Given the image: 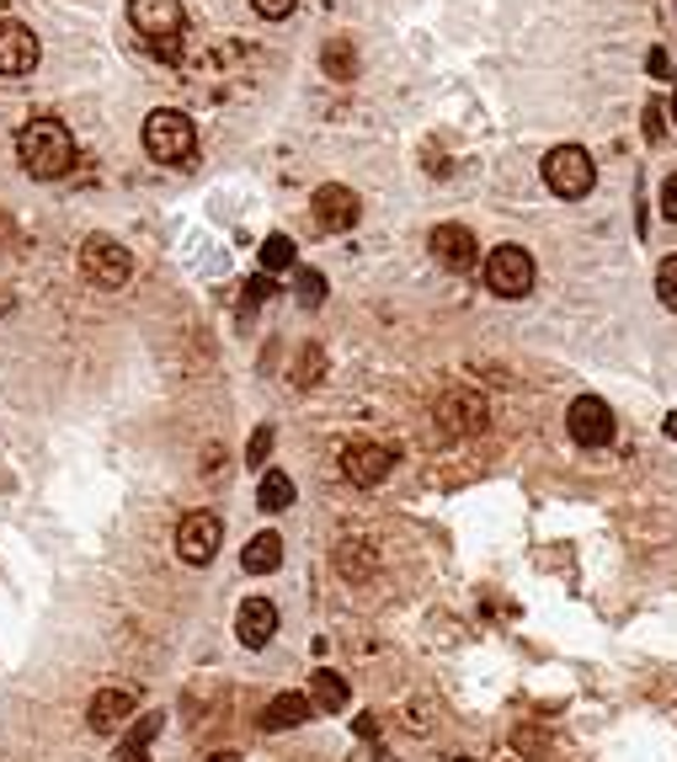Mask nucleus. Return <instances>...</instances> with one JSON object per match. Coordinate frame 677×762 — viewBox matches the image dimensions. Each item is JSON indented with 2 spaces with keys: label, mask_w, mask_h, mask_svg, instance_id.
<instances>
[{
  "label": "nucleus",
  "mask_w": 677,
  "mask_h": 762,
  "mask_svg": "<svg viewBox=\"0 0 677 762\" xmlns=\"http://www.w3.org/2000/svg\"><path fill=\"white\" fill-rule=\"evenodd\" d=\"M16 161L33 182H59L76 165V134L59 118H33L16 134Z\"/></svg>",
  "instance_id": "1"
},
{
  "label": "nucleus",
  "mask_w": 677,
  "mask_h": 762,
  "mask_svg": "<svg viewBox=\"0 0 677 762\" xmlns=\"http://www.w3.org/2000/svg\"><path fill=\"white\" fill-rule=\"evenodd\" d=\"M433 427H438L443 438H475V432L491 427V405L470 384H448L438 401H433Z\"/></svg>",
  "instance_id": "2"
},
{
  "label": "nucleus",
  "mask_w": 677,
  "mask_h": 762,
  "mask_svg": "<svg viewBox=\"0 0 677 762\" xmlns=\"http://www.w3.org/2000/svg\"><path fill=\"white\" fill-rule=\"evenodd\" d=\"M480 278H485V288H491L496 299H528V293H533V278H539L533 251H528V245H496V251H485Z\"/></svg>",
  "instance_id": "3"
},
{
  "label": "nucleus",
  "mask_w": 677,
  "mask_h": 762,
  "mask_svg": "<svg viewBox=\"0 0 677 762\" xmlns=\"http://www.w3.org/2000/svg\"><path fill=\"white\" fill-rule=\"evenodd\" d=\"M193 145H198V128L187 113H176V107H156L150 118H145V150H150V161L160 165H182L193 155Z\"/></svg>",
  "instance_id": "4"
},
{
  "label": "nucleus",
  "mask_w": 677,
  "mask_h": 762,
  "mask_svg": "<svg viewBox=\"0 0 677 762\" xmlns=\"http://www.w3.org/2000/svg\"><path fill=\"white\" fill-rule=\"evenodd\" d=\"M544 187L565 203L587 198V193L598 187V165H593V155H587L582 145H555V150L544 155Z\"/></svg>",
  "instance_id": "5"
},
{
  "label": "nucleus",
  "mask_w": 677,
  "mask_h": 762,
  "mask_svg": "<svg viewBox=\"0 0 677 762\" xmlns=\"http://www.w3.org/2000/svg\"><path fill=\"white\" fill-rule=\"evenodd\" d=\"M80 278L91 288H123L134 278V256L128 245L113 241V235H85L80 241Z\"/></svg>",
  "instance_id": "6"
},
{
  "label": "nucleus",
  "mask_w": 677,
  "mask_h": 762,
  "mask_svg": "<svg viewBox=\"0 0 677 762\" xmlns=\"http://www.w3.org/2000/svg\"><path fill=\"white\" fill-rule=\"evenodd\" d=\"M219 544H225V518L219 512L198 507V512H187V518L176 522V555H182V565L203 570V565L219 555Z\"/></svg>",
  "instance_id": "7"
},
{
  "label": "nucleus",
  "mask_w": 677,
  "mask_h": 762,
  "mask_svg": "<svg viewBox=\"0 0 677 762\" xmlns=\"http://www.w3.org/2000/svg\"><path fill=\"white\" fill-rule=\"evenodd\" d=\"M336 464H342V475H347L353 485L374 490V485L390 481V470H395V448L358 438V442H347V448H342V459H336Z\"/></svg>",
  "instance_id": "8"
},
{
  "label": "nucleus",
  "mask_w": 677,
  "mask_h": 762,
  "mask_svg": "<svg viewBox=\"0 0 677 762\" xmlns=\"http://www.w3.org/2000/svg\"><path fill=\"white\" fill-rule=\"evenodd\" d=\"M310 213H315V230H325V235H347V230L363 219V203H358L353 187L325 182V187H315V198H310Z\"/></svg>",
  "instance_id": "9"
},
{
  "label": "nucleus",
  "mask_w": 677,
  "mask_h": 762,
  "mask_svg": "<svg viewBox=\"0 0 677 762\" xmlns=\"http://www.w3.org/2000/svg\"><path fill=\"white\" fill-rule=\"evenodd\" d=\"M565 432H571V442H582V448H608L613 442V411H608V401L576 395L571 411H565Z\"/></svg>",
  "instance_id": "10"
},
{
  "label": "nucleus",
  "mask_w": 677,
  "mask_h": 762,
  "mask_svg": "<svg viewBox=\"0 0 677 762\" xmlns=\"http://www.w3.org/2000/svg\"><path fill=\"white\" fill-rule=\"evenodd\" d=\"M427 251L438 256L443 273H475V262H480V245H475L470 224H438L427 235Z\"/></svg>",
  "instance_id": "11"
},
{
  "label": "nucleus",
  "mask_w": 677,
  "mask_h": 762,
  "mask_svg": "<svg viewBox=\"0 0 677 762\" xmlns=\"http://www.w3.org/2000/svg\"><path fill=\"white\" fill-rule=\"evenodd\" d=\"M43 59L38 33L22 22H0V76H33Z\"/></svg>",
  "instance_id": "12"
},
{
  "label": "nucleus",
  "mask_w": 677,
  "mask_h": 762,
  "mask_svg": "<svg viewBox=\"0 0 677 762\" xmlns=\"http://www.w3.org/2000/svg\"><path fill=\"white\" fill-rule=\"evenodd\" d=\"M278 635V602L273 598H245L236 613V640L245 650H267V640Z\"/></svg>",
  "instance_id": "13"
},
{
  "label": "nucleus",
  "mask_w": 677,
  "mask_h": 762,
  "mask_svg": "<svg viewBox=\"0 0 677 762\" xmlns=\"http://www.w3.org/2000/svg\"><path fill=\"white\" fill-rule=\"evenodd\" d=\"M128 22L156 43H171L182 33V0H128Z\"/></svg>",
  "instance_id": "14"
},
{
  "label": "nucleus",
  "mask_w": 677,
  "mask_h": 762,
  "mask_svg": "<svg viewBox=\"0 0 677 762\" xmlns=\"http://www.w3.org/2000/svg\"><path fill=\"white\" fill-rule=\"evenodd\" d=\"M134 704H139L134 688H96V698L85 704V725L91 730H118V725H128Z\"/></svg>",
  "instance_id": "15"
},
{
  "label": "nucleus",
  "mask_w": 677,
  "mask_h": 762,
  "mask_svg": "<svg viewBox=\"0 0 677 762\" xmlns=\"http://www.w3.org/2000/svg\"><path fill=\"white\" fill-rule=\"evenodd\" d=\"M310 693H273L267 709H262V730H299L310 725Z\"/></svg>",
  "instance_id": "16"
},
{
  "label": "nucleus",
  "mask_w": 677,
  "mask_h": 762,
  "mask_svg": "<svg viewBox=\"0 0 677 762\" xmlns=\"http://www.w3.org/2000/svg\"><path fill=\"white\" fill-rule=\"evenodd\" d=\"M331 565H336L342 581H368V576L379 570V555H374V544H363V539H342V544L331 550Z\"/></svg>",
  "instance_id": "17"
},
{
  "label": "nucleus",
  "mask_w": 677,
  "mask_h": 762,
  "mask_svg": "<svg viewBox=\"0 0 677 762\" xmlns=\"http://www.w3.org/2000/svg\"><path fill=\"white\" fill-rule=\"evenodd\" d=\"M347 698H353V688L336 678L331 667L310 672V704H315L320 715H342V709H347Z\"/></svg>",
  "instance_id": "18"
},
{
  "label": "nucleus",
  "mask_w": 677,
  "mask_h": 762,
  "mask_svg": "<svg viewBox=\"0 0 677 762\" xmlns=\"http://www.w3.org/2000/svg\"><path fill=\"white\" fill-rule=\"evenodd\" d=\"M240 565L251 570V576H267V570H278L283 565V533H256L251 544H245V555H240Z\"/></svg>",
  "instance_id": "19"
},
{
  "label": "nucleus",
  "mask_w": 677,
  "mask_h": 762,
  "mask_svg": "<svg viewBox=\"0 0 677 762\" xmlns=\"http://www.w3.org/2000/svg\"><path fill=\"white\" fill-rule=\"evenodd\" d=\"M320 70H325L331 81H353V76H358V48H353V38L320 43Z\"/></svg>",
  "instance_id": "20"
},
{
  "label": "nucleus",
  "mask_w": 677,
  "mask_h": 762,
  "mask_svg": "<svg viewBox=\"0 0 677 762\" xmlns=\"http://www.w3.org/2000/svg\"><path fill=\"white\" fill-rule=\"evenodd\" d=\"M294 496H299V490H294V481H288L283 470H262V481H256V507H262V512H288Z\"/></svg>",
  "instance_id": "21"
},
{
  "label": "nucleus",
  "mask_w": 677,
  "mask_h": 762,
  "mask_svg": "<svg viewBox=\"0 0 677 762\" xmlns=\"http://www.w3.org/2000/svg\"><path fill=\"white\" fill-rule=\"evenodd\" d=\"M160 725H165V715H156V709H150V715H145V720H139V725H134V730H128V736L118 741V758H113V762H145L150 741L160 736Z\"/></svg>",
  "instance_id": "22"
},
{
  "label": "nucleus",
  "mask_w": 677,
  "mask_h": 762,
  "mask_svg": "<svg viewBox=\"0 0 677 762\" xmlns=\"http://www.w3.org/2000/svg\"><path fill=\"white\" fill-rule=\"evenodd\" d=\"M320 379H325V353H320V342H305V347H299V358H294L288 384H294V390H315Z\"/></svg>",
  "instance_id": "23"
},
{
  "label": "nucleus",
  "mask_w": 677,
  "mask_h": 762,
  "mask_svg": "<svg viewBox=\"0 0 677 762\" xmlns=\"http://www.w3.org/2000/svg\"><path fill=\"white\" fill-rule=\"evenodd\" d=\"M294 267V241L288 235H267L262 241V273H288Z\"/></svg>",
  "instance_id": "24"
},
{
  "label": "nucleus",
  "mask_w": 677,
  "mask_h": 762,
  "mask_svg": "<svg viewBox=\"0 0 677 762\" xmlns=\"http://www.w3.org/2000/svg\"><path fill=\"white\" fill-rule=\"evenodd\" d=\"M273 442H278V432L262 422V427L251 432V442H245V464H251V470H267V459H273Z\"/></svg>",
  "instance_id": "25"
},
{
  "label": "nucleus",
  "mask_w": 677,
  "mask_h": 762,
  "mask_svg": "<svg viewBox=\"0 0 677 762\" xmlns=\"http://www.w3.org/2000/svg\"><path fill=\"white\" fill-rule=\"evenodd\" d=\"M294 293H299V304L315 310V304H325V278H320L315 267H299V273H294Z\"/></svg>",
  "instance_id": "26"
},
{
  "label": "nucleus",
  "mask_w": 677,
  "mask_h": 762,
  "mask_svg": "<svg viewBox=\"0 0 677 762\" xmlns=\"http://www.w3.org/2000/svg\"><path fill=\"white\" fill-rule=\"evenodd\" d=\"M267 299H273V273H262V278L245 282V293H240V315H256Z\"/></svg>",
  "instance_id": "27"
},
{
  "label": "nucleus",
  "mask_w": 677,
  "mask_h": 762,
  "mask_svg": "<svg viewBox=\"0 0 677 762\" xmlns=\"http://www.w3.org/2000/svg\"><path fill=\"white\" fill-rule=\"evenodd\" d=\"M640 128H645V145H667V107L662 102H645Z\"/></svg>",
  "instance_id": "28"
},
{
  "label": "nucleus",
  "mask_w": 677,
  "mask_h": 762,
  "mask_svg": "<svg viewBox=\"0 0 677 762\" xmlns=\"http://www.w3.org/2000/svg\"><path fill=\"white\" fill-rule=\"evenodd\" d=\"M656 299H662L667 310H677V256H667V262L656 267Z\"/></svg>",
  "instance_id": "29"
},
{
  "label": "nucleus",
  "mask_w": 677,
  "mask_h": 762,
  "mask_svg": "<svg viewBox=\"0 0 677 762\" xmlns=\"http://www.w3.org/2000/svg\"><path fill=\"white\" fill-rule=\"evenodd\" d=\"M251 11H256V16H267V22H283V16L294 11V0H251Z\"/></svg>",
  "instance_id": "30"
},
{
  "label": "nucleus",
  "mask_w": 677,
  "mask_h": 762,
  "mask_svg": "<svg viewBox=\"0 0 677 762\" xmlns=\"http://www.w3.org/2000/svg\"><path fill=\"white\" fill-rule=\"evenodd\" d=\"M662 219L677 224V171H667V182H662Z\"/></svg>",
  "instance_id": "31"
},
{
  "label": "nucleus",
  "mask_w": 677,
  "mask_h": 762,
  "mask_svg": "<svg viewBox=\"0 0 677 762\" xmlns=\"http://www.w3.org/2000/svg\"><path fill=\"white\" fill-rule=\"evenodd\" d=\"M513 741H518V752H528V758H539V752H544V736H539V730H528V725H518V736H513Z\"/></svg>",
  "instance_id": "32"
},
{
  "label": "nucleus",
  "mask_w": 677,
  "mask_h": 762,
  "mask_svg": "<svg viewBox=\"0 0 677 762\" xmlns=\"http://www.w3.org/2000/svg\"><path fill=\"white\" fill-rule=\"evenodd\" d=\"M645 65H651V76H673V59H667V48H651V59H645Z\"/></svg>",
  "instance_id": "33"
},
{
  "label": "nucleus",
  "mask_w": 677,
  "mask_h": 762,
  "mask_svg": "<svg viewBox=\"0 0 677 762\" xmlns=\"http://www.w3.org/2000/svg\"><path fill=\"white\" fill-rule=\"evenodd\" d=\"M358 736L363 741H379V720H374V715H358Z\"/></svg>",
  "instance_id": "34"
},
{
  "label": "nucleus",
  "mask_w": 677,
  "mask_h": 762,
  "mask_svg": "<svg viewBox=\"0 0 677 762\" xmlns=\"http://www.w3.org/2000/svg\"><path fill=\"white\" fill-rule=\"evenodd\" d=\"M11 235H16V219L0 208V245H11Z\"/></svg>",
  "instance_id": "35"
},
{
  "label": "nucleus",
  "mask_w": 677,
  "mask_h": 762,
  "mask_svg": "<svg viewBox=\"0 0 677 762\" xmlns=\"http://www.w3.org/2000/svg\"><path fill=\"white\" fill-rule=\"evenodd\" d=\"M208 762H240V752H214Z\"/></svg>",
  "instance_id": "36"
},
{
  "label": "nucleus",
  "mask_w": 677,
  "mask_h": 762,
  "mask_svg": "<svg viewBox=\"0 0 677 762\" xmlns=\"http://www.w3.org/2000/svg\"><path fill=\"white\" fill-rule=\"evenodd\" d=\"M667 438H677V416H667Z\"/></svg>",
  "instance_id": "37"
},
{
  "label": "nucleus",
  "mask_w": 677,
  "mask_h": 762,
  "mask_svg": "<svg viewBox=\"0 0 677 762\" xmlns=\"http://www.w3.org/2000/svg\"><path fill=\"white\" fill-rule=\"evenodd\" d=\"M673 123H677V91H673Z\"/></svg>",
  "instance_id": "38"
}]
</instances>
